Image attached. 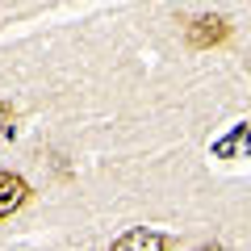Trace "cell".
Masks as SVG:
<instances>
[{
    "mask_svg": "<svg viewBox=\"0 0 251 251\" xmlns=\"http://www.w3.org/2000/svg\"><path fill=\"white\" fill-rule=\"evenodd\" d=\"M180 25H184V46H188V50H214V46L230 42V34H234L230 17H222V13L180 17Z\"/></svg>",
    "mask_w": 251,
    "mask_h": 251,
    "instance_id": "6da1fadb",
    "label": "cell"
},
{
    "mask_svg": "<svg viewBox=\"0 0 251 251\" xmlns=\"http://www.w3.org/2000/svg\"><path fill=\"white\" fill-rule=\"evenodd\" d=\"M29 197H34V188H29L25 176H17V172H0V222L13 218Z\"/></svg>",
    "mask_w": 251,
    "mask_h": 251,
    "instance_id": "7a4b0ae2",
    "label": "cell"
},
{
    "mask_svg": "<svg viewBox=\"0 0 251 251\" xmlns=\"http://www.w3.org/2000/svg\"><path fill=\"white\" fill-rule=\"evenodd\" d=\"M176 247V239L163 230H147V226H138V230H126L122 239H113V251H172Z\"/></svg>",
    "mask_w": 251,
    "mask_h": 251,
    "instance_id": "3957f363",
    "label": "cell"
},
{
    "mask_svg": "<svg viewBox=\"0 0 251 251\" xmlns=\"http://www.w3.org/2000/svg\"><path fill=\"white\" fill-rule=\"evenodd\" d=\"M9 122H13V105H9L4 97H0V134L9 130Z\"/></svg>",
    "mask_w": 251,
    "mask_h": 251,
    "instance_id": "277c9868",
    "label": "cell"
},
{
    "mask_svg": "<svg viewBox=\"0 0 251 251\" xmlns=\"http://www.w3.org/2000/svg\"><path fill=\"white\" fill-rule=\"evenodd\" d=\"M247 75H251V72H247Z\"/></svg>",
    "mask_w": 251,
    "mask_h": 251,
    "instance_id": "5b68a950",
    "label": "cell"
}]
</instances>
